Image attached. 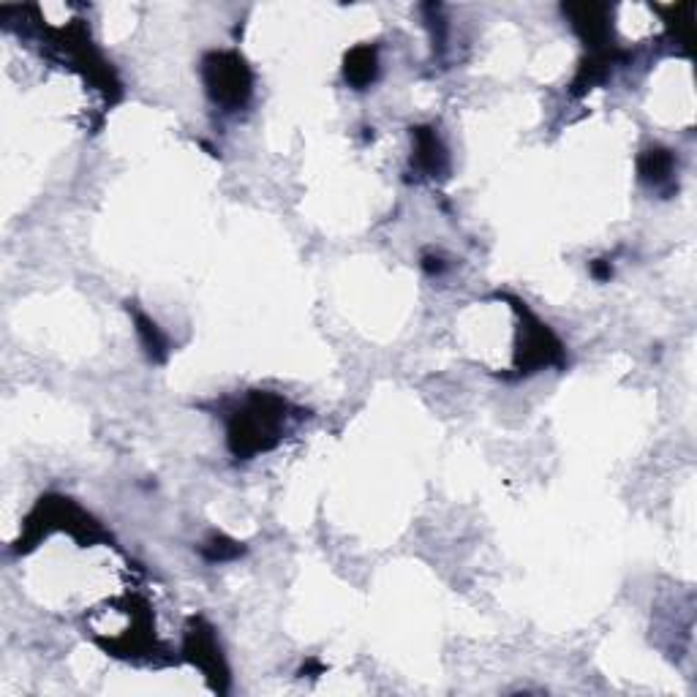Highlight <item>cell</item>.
<instances>
[{
	"mask_svg": "<svg viewBox=\"0 0 697 697\" xmlns=\"http://www.w3.org/2000/svg\"><path fill=\"white\" fill-rule=\"evenodd\" d=\"M185 654H188L207 675H211V678H219L216 673L224 675L221 651H219V646H216V638H213V632L207 630L202 621L194 624V630H191L188 638H185ZM224 678H227V675H224Z\"/></svg>",
	"mask_w": 697,
	"mask_h": 697,
	"instance_id": "3",
	"label": "cell"
},
{
	"mask_svg": "<svg viewBox=\"0 0 697 697\" xmlns=\"http://www.w3.org/2000/svg\"><path fill=\"white\" fill-rule=\"evenodd\" d=\"M414 136H417V167L428 175L442 172L444 169V151L439 145L436 133L428 131V128H417Z\"/></svg>",
	"mask_w": 697,
	"mask_h": 697,
	"instance_id": "4",
	"label": "cell"
},
{
	"mask_svg": "<svg viewBox=\"0 0 697 697\" xmlns=\"http://www.w3.org/2000/svg\"><path fill=\"white\" fill-rule=\"evenodd\" d=\"M237 553H240V547L235 542H224V539H221V545L216 539L213 547H207V555H211V559H229V555H237Z\"/></svg>",
	"mask_w": 697,
	"mask_h": 697,
	"instance_id": "8",
	"label": "cell"
},
{
	"mask_svg": "<svg viewBox=\"0 0 697 697\" xmlns=\"http://www.w3.org/2000/svg\"><path fill=\"white\" fill-rule=\"evenodd\" d=\"M204 82L224 107H243L251 93V74L237 55H211L204 60Z\"/></svg>",
	"mask_w": 697,
	"mask_h": 697,
	"instance_id": "2",
	"label": "cell"
},
{
	"mask_svg": "<svg viewBox=\"0 0 697 697\" xmlns=\"http://www.w3.org/2000/svg\"><path fill=\"white\" fill-rule=\"evenodd\" d=\"M673 172V156L667 151H649L641 161V175L649 183H662Z\"/></svg>",
	"mask_w": 697,
	"mask_h": 697,
	"instance_id": "6",
	"label": "cell"
},
{
	"mask_svg": "<svg viewBox=\"0 0 697 697\" xmlns=\"http://www.w3.org/2000/svg\"><path fill=\"white\" fill-rule=\"evenodd\" d=\"M284 403L272 395H254L251 403L235 417L229 428V447L235 455H254L259 450H267L278 428H281Z\"/></svg>",
	"mask_w": 697,
	"mask_h": 697,
	"instance_id": "1",
	"label": "cell"
},
{
	"mask_svg": "<svg viewBox=\"0 0 697 697\" xmlns=\"http://www.w3.org/2000/svg\"><path fill=\"white\" fill-rule=\"evenodd\" d=\"M136 330H139V335H142V343H145V348H148V355L153 357V360H164V355H167V340L161 338V332L156 330V324L153 322H148L145 316H136Z\"/></svg>",
	"mask_w": 697,
	"mask_h": 697,
	"instance_id": "7",
	"label": "cell"
},
{
	"mask_svg": "<svg viewBox=\"0 0 697 697\" xmlns=\"http://www.w3.org/2000/svg\"><path fill=\"white\" fill-rule=\"evenodd\" d=\"M374 77H376V52L371 47H360L348 55V60H346V80L348 82L357 85V88H366Z\"/></svg>",
	"mask_w": 697,
	"mask_h": 697,
	"instance_id": "5",
	"label": "cell"
}]
</instances>
